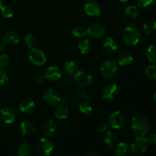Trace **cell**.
Segmentation results:
<instances>
[{
  "label": "cell",
  "mask_w": 156,
  "mask_h": 156,
  "mask_svg": "<svg viewBox=\"0 0 156 156\" xmlns=\"http://www.w3.org/2000/svg\"><path fill=\"white\" fill-rule=\"evenodd\" d=\"M142 37V31L136 25H128L122 31L123 42L129 46L136 45Z\"/></svg>",
  "instance_id": "obj_1"
},
{
  "label": "cell",
  "mask_w": 156,
  "mask_h": 156,
  "mask_svg": "<svg viewBox=\"0 0 156 156\" xmlns=\"http://www.w3.org/2000/svg\"><path fill=\"white\" fill-rule=\"evenodd\" d=\"M131 127L137 136H144L149 132L150 124L146 117L143 115H136L133 117Z\"/></svg>",
  "instance_id": "obj_2"
},
{
  "label": "cell",
  "mask_w": 156,
  "mask_h": 156,
  "mask_svg": "<svg viewBox=\"0 0 156 156\" xmlns=\"http://www.w3.org/2000/svg\"><path fill=\"white\" fill-rule=\"evenodd\" d=\"M118 71V66L113 59H108L101 63L100 66V73L101 76L106 79L114 78Z\"/></svg>",
  "instance_id": "obj_3"
},
{
  "label": "cell",
  "mask_w": 156,
  "mask_h": 156,
  "mask_svg": "<svg viewBox=\"0 0 156 156\" xmlns=\"http://www.w3.org/2000/svg\"><path fill=\"white\" fill-rule=\"evenodd\" d=\"M27 59L30 61V63L37 66L44 65L47 62V56L45 53L42 50L35 48V47L29 50L27 53Z\"/></svg>",
  "instance_id": "obj_4"
},
{
  "label": "cell",
  "mask_w": 156,
  "mask_h": 156,
  "mask_svg": "<svg viewBox=\"0 0 156 156\" xmlns=\"http://www.w3.org/2000/svg\"><path fill=\"white\" fill-rule=\"evenodd\" d=\"M73 76V82L80 88L88 86L93 82L92 75L85 70H79Z\"/></svg>",
  "instance_id": "obj_5"
},
{
  "label": "cell",
  "mask_w": 156,
  "mask_h": 156,
  "mask_svg": "<svg viewBox=\"0 0 156 156\" xmlns=\"http://www.w3.org/2000/svg\"><path fill=\"white\" fill-rule=\"evenodd\" d=\"M53 150V144L47 138L40 139L35 146V152L38 156H49Z\"/></svg>",
  "instance_id": "obj_6"
},
{
  "label": "cell",
  "mask_w": 156,
  "mask_h": 156,
  "mask_svg": "<svg viewBox=\"0 0 156 156\" xmlns=\"http://www.w3.org/2000/svg\"><path fill=\"white\" fill-rule=\"evenodd\" d=\"M149 146V142L144 136H137L130 146V151L133 154L140 155L146 152Z\"/></svg>",
  "instance_id": "obj_7"
},
{
  "label": "cell",
  "mask_w": 156,
  "mask_h": 156,
  "mask_svg": "<svg viewBox=\"0 0 156 156\" xmlns=\"http://www.w3.org/2000/svg\"><path fill=\"white\" fill-rule=\"evenodd\" d=\"M105 34V26L99 22L93 23L87 28V35L92 39H101Z\"/></svg>",
  "instance_id": "obj_8"
},
{
  "label": "cell",
  "mask_w": 156,
  "mask_h": 156,
  "mask_svg": "<svg viewBox=\"0 0 156 156\" xmlns=\"http://www.w3.org/2000/svg\"><path fill=\"white\" fill-rule=\"evenodd\" d=\"M125 123V117L122 112L116 111L110 116L108 125L112 129H119L123 126Z\"/></svg>",
  "instance_id": "obj_9"
},
{
  "label": "cell",
  "mask_w": 156,
  "mask_h": 156,
  "mask_svg": "<svg viewBox=\"0 0 156 156\" xmlns=\"http://www.w3.org/2000/svg\"><path fill=\"white\" fill-rule=\"evenodd\" d=\"M43 98L47 105L52 107L56 106L61 101V97L59 93L51 88L45 91L44 96H43Z\"/></svg>",
  "instance_id": "obj_10"
},
{
  "label": "cell",
  "mask_w": 156,
  "mask_h": 156,
  "mask_svg": "<svg viewBox=\"0 0 156 156\" xmlns=\"http://www.w3.org/2000/svg\"><path fill=\"white\" fill-rule=\"evenodd\" d=\"M84 10L87 15L90 17H97L101 12V7L98 2L91 0L85 5Z\"/></svg>",
  "instance_id": "obj_11"
},
{
  "label": "cell",
  "mask_w": 156,
  "mask_h": 156,
  "mask_svg": "<svg viewBox=\"0 0 156 156\" xmlns=\"http://www.w3.org/2000/svg\"><path fill=\"white\" fill-rule=\"evenodd\" d=\"M119 94V88L116 84H109L104 88L102 97L105 100L112 101L117 98Z\"/></svg>",
  "instance_id": "obj_12"
},
{
  "label": "cell",
  "mask_w": 156,
  "mask_h": 156,
  "mask_svg": "<svg viewBox=\"0 0 156 156\" xmlns=\"http://www.w3.org/2000/svg\"><path fill=\"white\" fill-rule=\"evenodd\" d=\"M43 76H44V79H47V80L51 81V82H56V81L60 79L62 74H61L60 69L57 66H50L46 68Z\"/></svg>",
  "instance_id": "obj_13"
},
{
  "label": "cell",
  "mask_w": 156,
  "mask_h": 156,
  "mask_svg": "<svg viewBox=\"0 0 156 156\" xmlns=\"http://www.w3.org/2000/svg\"><path fill=\"white\" fill-rule=\"evenodd\" d=\"M57 131V123L52 119L46 120L42 126V132L47 137H51Z\"/></svg>",
  "instance_id": "obj_14"
},
{
  "label": "cell",
  "mask_w": 156,
  "mask_h": 156,
  "mask_svg": "<svg viewBox=\"0 0 156 156\" xmlns=\"http://www.w3.org/2000/svg\"><path fill=\"white\" fill-rule=\"evenodd\" d=\"M0 114H1V117L3 121L7 124L12 123L16 118V114H15V111L9 107L3 108L0 111Z\"/></svg>",
  "instance_id": "obj_15"
},
{
  "label": "cell",
  "mask_w": 156,
  "mask_h": 156,
  "mask_svg": "<svg viewBox=\"0 0 156 156\" xmlns=\"http://www.w3.org/2000/svg\"><path fill=\"white\" fill-rule=\"evenodd\" d=\"M18 130L22 136H30L36 132V126L30 121H23L20 123Z\"/></svg>",
  "instance_id": "obj_16"
},
{
  "label": "cell",
  "mask_w": 156,
  "mask_h": 156,
  "mask_svg": "<svg viewBox=\"0 0 156 156\" xmlns=\"http://www.w3.org/2000/svg\"><path fill=\"white\" fill-rule=\"evenodd\" d=\"M34 102L32 100L28 98H24L19 103V108L20 111L24 114H30V113L33 112L35 109Z\"/></svg>",
  "instance_id": "obj_17"
},
{
  "label": "cell",
  "mask_w": 156,
  "mask_h": 156,
  "mask_svg": "<svg viewBox=\"0 0 156 156\" xmlns=\"http://www.w3.org/2000/svg\"><path fill=\"white\" fill-rule=\"evenodd\" d=\"M20 40H21L20 35L17 32L12 30L6 32L2 37L3 43L8 44H17L20 42Z\"/></svg>",
  "instance_id": "obj_18"
},
{
  "label": "cell",
  "mask_w": 156,
  "mask_h": 156,
  "mask_svg": "<svg viewBox=\"0 0 156 156\" xmlns=\"http://www.w3.org/2000/svg\"><path fill=\"white\" fill-rule=\"evenodd\" d=\"M117 61L121 66H128L133 62V56L129 52H122L117 56Z\"/></svg>",
  "instance_id": "obj_19"
},
{
  "label": "cell",
  "mask_w": 156,
  "mask_h": 156,
  "mask_svg": "<svg viewBox=\"0 0 156 156\" xmlns=\"http://www.w3.org/2000/svg\"><path fill=\"white\" fill-rule=\"evenodd\" d=\"M130 152V146L127 143H120L116 145L114 155L115 156H129Z\"/></svg>",
  "instance_id": "obj_20"
},
{
  "label": "cell",
  "mask_w": 156,
  "mask_h": 156,
  "mask_svg": "<svg viewBox=\"0 0 156 156\" xmlns=\"http://www.w3.org/2000/svg\"><path fill=\"white\" fill-rule=\"evenodd\" d=\"M103 47L106 51L113 53V52L117 51L118 49V44L116 41L115 39H114L111 37H108L105 38L103 41Z\"/></svg>",
  "instance_id": "obj_21"
},
{
  "label": "cell",
  "mask_w": 156,
  "mask_h": 156,
  "mask_svg": "<svg viewBox=\"0 0 156 156\" xmlns=\"http://www.w3.org/2000/svg\"><path fill=\"white\" fill-rule=\"evenodd\" d=\"M104 140H105V143L107 147H108L109 149H112L117 145V137L116 134L112 131H107Z\"/></svg>",
  "instance_id": "obj_22"
},
{
  "label": "cell",
  "mask_w": 156,
  "mask_h": 156,
  "mask_svg": "<svg viewBox=\"0 0 156 156\" xmlns=\"http://www.w3.org/2000/svg\"><path fill=\"white\" fill-rule=\"evenodd\" d=\"M63 71L68 76H74L78 71V65L73 61H67L63 65Z\"/></svg>",
  "instance_id": "obj_23"
},
{
  "label": "cell",
  "mask_w": 156,
  "mask_h": 156,
  "mask_svg": "<svg viewBox=\"0 0 156 156\" xmlns=\"http://www.w3.org/2000/svg\"><path fill=\"white\" fill-rule=\"evenodd\" d=\"M31 153V148L27 143L23 142L18 145L17 148V154L18 156H30Z\"/></svg>",
  "instance_id": "obj_24"
},
{
  "label": "cell",
  "mask_w": 156,
  "mask_h": 156,
  "mask_svg": "<svg viewBox=\"0 0 156 156\" xmlns=\"http://www.w3.org/2000/svg\"><path fill=\"white\" fill-rule=\"evenodd\" d=\"M78 47L82 54H88L91 51V49H92L91 41L88 39L82 40L78 44Z\"/></svg>",
  "instance_id": "obj_25"
},
{
  "label": "cell",
  "mask_w": 156,
  "mask_h": 156,
  "mask_svg": "<svg viewBox=\"0 0 156 156\" xmlns=\"http://www.w3.org/2000/svg\"><path fill=\"white\" fill-rule=\"evenodd\" d=\"M54 115L58 120L66 119L69 116V110L64 105H60L55 109Z\"/></svg>",
  "instance_id": "obj_26"
},
{
  "label": "cell",
  "mask_w": 156,
  "mask_h": 156,
  "mask_svg": "<svg viewBox=\"0 0 156 156\" xmlns=\"http://www.w3.org/2000/svg\"><path fill=\"white\" fill-rule=\"evenodd\" d=\"M156 4V0H137V5L143 10H149Z\"/></svg>",
  "instance_id": "obj_27"
},
{
  "label": "cell",
  "mask_w": 156,
  "mask_h": 156,
  "mask_svg": "<svg viewBox=\"0 0 156 156\" xmlns=\"http://www.w3.org/2000/svg\"><path fill=\"white\" fill-rule=\"evenodd\" d=\"M78 108H79V111H80L82 114L86 116L91 114L93 111V108L92 107H91V105H90L89 101L82 102V103H80L78 105Z\"/></svg>",
  "instance_id": "obj_28"
},
{
  "label": "cell",
  "mask_w": 156,
  "mask_h": 156,
  "mask_svg": "<svg viewBox=\"0 0 156 156\" xmlns=\"http://www.w3.org/2000/svg\"><path fill=\"white\" fill-rule=\"evenodd\" d=\"M143 28L146 34L149 35L150 34L153 33L156 30V21H155V20H149V21H146L143 24Z\"/></svg>",
  "instance_id": "obj_29"
},
{
  "label": "cell",
  "mask_w": 156,
  "mask_h": 156,
  "mask_svg": "<svg viewBox=\"0 0 156 156\" xmlns=\"http://www.w3.org/2000/svg\"><path fill=\"white\" fill-rule=\"evenodd\" d=\"M146 56L150 62L156 63V45H150L147 48Z\"/></svg>",
  "instance_id": "obj_30"
},
{
  "label": "cell",
  "mask_w": 156,
  "mask_h": 156,
  "mask_svg": "<svg viewBox=\"0 0 156 156\" xmlns=\"http://www.w3.org/2000/svg\"><path fill=\"white\" fill-rule=\"evenodd\" d=\"M139 11L136 6L135 5H129L125 9V15L129 18H136L138 16Z\"/></svg>",
  "instance_id": "obj_31"
},
{
  "label": "cell",
  "mask_w": 156,
  "mask_h": 156,
  "mask_svg": "<svg viewBox=\"0 0 156 156\" xmlns=\"http://www.w3.org/2000/svg\"><path fill=\"white\" fill-rule=\"evenodd\" d=\"M75 101L77 104V105H79V104L82 103L84 101H89V97H88V94L83 91H79L78 92H76V94H75Z\"/></svg>",
  "instance_id": "obj_32"
},
{
  "label": "cell",
  "mask_w": 156,
  "mask_h": 156,
  "mask_svg": "<svg viewBox=\"0 0 156 156\" xmlns=\"http://www.w3.org/2000/svg\"><path fill=\"white\" fill-rule=\"evenodd\" d=\"M145 74L148 79L156 81V66L149 65L145 69Z\"/></svg>",
  "instance_id": "obj_33"
},
{
  "label": "cell",
  "mask_w": 156,
  "mask_h": 156,
  "mask_svg": "<svg viewBox=\"0 0 156 156\" xmlns=\"http://www.w3.org/2000/svg\"><path fill=\"white\" fill-rule=\"evenodd\" d=\"M72 34L74 37L78 38H82L84 37L85 35H87V29L85 27H80V26H77L75 27L72 30Z\"/></svg>",
  "instance_id": "obj_34"
},
{
  "label": "cell",
  "mask_w": 156,
  "mask_h": 156,
  "mask_svg": "<svg viewBox=\"0 0 156 156\" xmlns=\"http://www.w3.org/2000/svg\"><path fill=\"white\" fill-rule=\"evenodd\" d=\"M24 43L29 49H31L36 45V38L34 37L33 34H29L24 37Z\"/></svg>",
  "instance_id": "obj_35"
},
{
  "label": "cell",
  "mask_w": 156,
  "mask_h": 156,
  "mask_svg": "<svg viewBox=\"0 0 156 156\" xmlns=\"http://www.w3.org/2000/svg\"><path fill=\"white\" fill-rule=\"evenodd\" d=\"M2 15L7 18H11L14 15V10L12 7L9 5H3L1 9Z\"/></svg>",
  "instance_id": "obj_36"
},
{
  "label": "cell",
  "mask_w": 156,
  "mask_h": 156,
  "mask_svg": "<svg viewBox=\"0 0 156 156\" xmlns=\"http://www.w3.org/2000/svg\"><path fill=\"white\" fill-rule=\"evenodd\" d=\"M11 63V59L10 57L8 56L7 54H3L0 55V67L2 68H5L8 67Z\"/></svg>",
  "instance_id": "obj_37"
},
{
  "label": "cell",
  "mask_w": 156,
  "mask_h": 156,
  "mask_svg": "<svg viewBox=\"0 0 156 156\" xmlns=\"http://www.w3.org/2000/svg\"><path fill=\"white\" fill-rule=\"evenodd\" d=\"M9 82V75L4 68L0 67V86L5 85Z\"/></svg>",
  "instance_id": "obj_38"
},
{
  "label": "cell",
  "mask_w": 156,
  "mask_h": 156,
  "mask_svg": "<svg viewBox=\"0 0 156 156\" xmlns=\"http://www.w3.org/2000/svg\"><path fill=\"white\" fill-rule=\"evenodd\" d=\"M108 127H109V125H108V123L101 122V123H100L98 124L96 129H97V131L98 133H104V132H106V131L108 130Z\"/></svg>",
  "instance_id": "obj_39"
},
{
  "label": "cell",
  "mask_w": 156,
  "mask_h": 156,
  "mask_svg": "<svg viewBox=\"0 0 156 156\" xmlns=\"http://www.w3.org/2000/svg\"><path fill=\"white\" fill-rule=\"evenodd\" d=\"M44 76L38 74V75H36V76L34 77V82L36 84H37V85H39V84L42 83V82H44Z\"/></svg>",
  "instance_id": "obj_40"
},
{
  "label": "cell",
  "mask_w": 156,
  "mask_h": 156,
  "mask_svg": "<svg viewBox=\"0 0 156 156\" xmlns=\"http://www.w3.org/2000/svg\"><path fill=\"white\" fill-rule=\"evenodd\" d=\"M148 142L149 143H151L152 145H155L156 144V133H152L150 136H149V138L147 139Z\"/></svg>",
  "instance_id": "obj_41"
},
{
  "label": "cell",
  "mask_w": 156,
  "mask_h": 156,
  "mask_svg": "<svg viewBox=\"0 0 156 156\" xmlns=\"http://www.w3.org/2000/svg\"><path fill=\"white\" fill-rule=\"evenodd\" d=\"M84 156H99V155L97 153V152H88L85 154V155Z\"/></svg>",
  "instance_id": "obj_42"
},
{
  "label": "cell",
  "mask_w": 156,
  "mask_h": 156,
  "mask_svg": "<svg viewBox=\"0 0 156 156\" xmlns=\"http://www.w3.org/2000/svg\"><path fill=\"white\" fill-rule=\"evenodd\" d=\"M5 49V43H0V53L2 52Z\"/></svg>",
  "instance_id": "obj_43"
},
{
  "label": "cell",
  "mask_w": 156,
  "mask_h": 156,
  "mask_svg": "<svg viewBox=\"0 0 156 156\" xmlns=\"http://www.w3.org/2000/svg\"><path fill=\"white\" fill-rule=\"evenodd\" d=\"M3 6V0H0V9L2 8Z\"/></svg>",
  "instance_id": "obj_44"
},
{
  "label": "cell",
  "mask_w": 156,
  "mask_h": 156,
  "mask_svg": "<svg viewBox=\"0 0 156 156\" xmlns=\"http://www.w3.org/2000/svg\"><path fill=\"white\" fill-rule=\"evenodd\" d=\"M154 101H155V105H156V91H155V94H154Z\"/></svg>",
  "instance_id": "obj_45"
},
{
  "label": "cell",
  "mask_w": 156,
  "mask_h": 156,
  "mask_svg": "<svg viewBox=\"0 0 156 156\" xmlns=\"http://www.w3.org/2000/svg\"><path fill=\"white\" fill-rule=\"evenodd\" d=\"M119 1H120L121 2H128L129 0H119Z\"/></svg>",
  "instance_id": "obj_46"
},
{
  "label": "cell",
  "mask_w": 156,
  "mask_h": 156,
  "mask_svg": "<svg viewBox=\"0 0 156 156\" xmlns=\"http://www.w3.org/2000/svg\"><path fill=\"white\" fill-rule=\"evenodd\" d=\"M155 120H156V117H155Z\"/></svg>",
  "instance_id": "obj_47"
}]
</instances>
